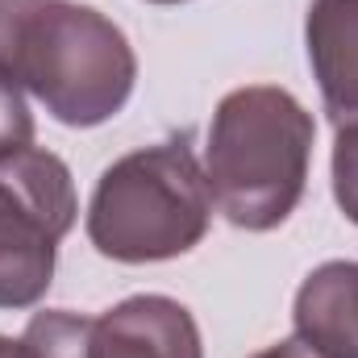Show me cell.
I'll list each match as a JSON object with an SVG mask.
<instances>
[{"instance_id": "13", "label": "cell", "mask_w": 358, "mask_h": 358, "mask_svg": "<svg viewBox=\"0 0 358 358\" xmlns=\"http://www.w3.org/2000/svg\"><path fill=\"white\" fill-rule=\"evenodd\" d=\"M150 4H179V0H150Z\"/></svg>"}, {"instance_id": "3", "label": "cell", "mask_w": 358, "mask_h": 358, "mask_svg": "<svg viewBox=\"0 0 358 358\" xmlns=\"http://www.w3.org/2000/svg\"><path fill=\"white\" fill-rule=\"evenodd\" d=\"M208 217V179L192 146L176 138L104 167L88 204V238L113 263H163L200 246Z\"/></svg>"}, {"instance_id": "8", "label": "cell", "mask_w": 358, "mask_h": 358, "mask_svg": "<svg viewBox=\"0 0 358 358\" xmlns=\"http://www.w3.org/2000/svg\"><path fill=\"white\" fill-rule=\"evenodd\" d=\"M88 321L80 313H67V308H46V313H34L21 342L29 346V358H84L88 350Z\"/></svg>"}, {"instance_id": "6", "label": "cell", "mask_w": 358, "mask_h": 358, "mask_svg": "<svg viewBox=\"0 0 358 358\" xmlns=\"http://www.w3.org/2000/svg\"><path fill=\"white\" fill-rule=\"evenodd\" d=\"M304 38L325 113L338 125L358 121V0H313Z\"/></svg>"}, {"instance_id": "7", "label": "cell", "mask_w": 358, "mask_h": 358, "mask_svg": "<svg viewBox=\"0 0 358 358\" xmlns=\"http://www.w3.org/2000/svg\"><path fill=\"white\" fill-rule=\"evenodd\" d=\"M296 338L325 358H358V263H325L296 292Z\"/></svg>"}, {"instance_id": "10", "label": "cell", "mask_w": 358, "mask_h": 358, "mask_svg": "<svg viewBox=\"0 0 358 358\" xmlns=\"http://www.w3.org/2000/svg\"><path fill=\"white\" fill-rule=\"evenodd\" d=\"M334 196L346 221L358 225V121L338 125V138H334Z\"/></svg>"}, {"instance_id": "1", "label": "cell", "mask_w": 358, "mask_h": 358, "mask_svg": "<svg viewBox=\"0 0 358 358\" xmlns=\"http://www.w3.org/2000/svg\"><path fill=\"white\" fill-rule=\"evenodd\" d=\"M0 71L55 121L92 129L125 108L138 59L129 38L88 4L0 0Z\"/></svg>"}, {"instance_id": "2", "label": "cell", "mask_w": 358, "mask_h": 358, "mask_svg": "<svg viewBox=\"0 0 358 358\" xmlns=\"http://www.w3.org/2000/svg\"><path fill=\"white\" fill-rule=\"evenodd\" d=\"M313 113L283 88L255 84L229 92L208 125L204 179L213 204L250 234L283 225L308 179Z\"/></svg>"}, {"instance_id": "11", "label": "cell", "mask_w": 358, "mask_h": 358, "mask_svg": "<svg viewBox=\"0 0 358 358\" xmlns=\"http://www.w3.org/2000/svg\"><path fill=\"white\" fill-rule=\"evenodd\" d=\"M255 358H325L321 350H313L304 338H287V342H275L267 350H259Z\"/></svg>"}, {"instance_id": "5", "label": "cell", "mask_w": 358, "mask_h": 358, "mask_svg": "<svg viewBox=\"0 0 358 358\" xmlns=\"http://www.w3.org/2000/svg\"><path fill=\"white\" fill-rule=\"evenodd\" d=\"M84 358H204L192 313L171 296H129L88 321Z\"/></svg>"}, {"instance_id": "9", "label": "cell", "mask_w": 358, "mask_h": 358, "mask_svg": "<svg viewBox=\"0 0 358 358\" xmlns=\"http://www.w3.org/2000/svg\"><path fill=\"white\" fill-rule=\"evenodd\" d=\"M34 146V117L21 88L0 71V163L17 159L21 150Z\"/></svg>"}, {"instance_id": "12", "label": "cell", "mask_w": 358, "mask_h": 358, "mask_svg": "<svg viewBox=\"0 0 358 358\" xmlns=\"http://www.w3.org/2000/svg\"><path fill=\"white\" fill-rule=\"evenodd\" d=\"M0 358H29V346H25V342H13V338L0 334Z\"/></svg>"}, {"instance_id": "4", "label": "cell", "mask_w": 358, "mask_h": 358, "mask_svg": "<svg viewBox=\"0 0 358 358\" xmlns=\"http://www.w3.org/2000/svg\"><path fill=\"white\" fill-rule=\"evenodd\" d=\"M76 208V183L59 155L29 146L0 163V308H29L46 296Z\"/></svg>"}]
</instances>
